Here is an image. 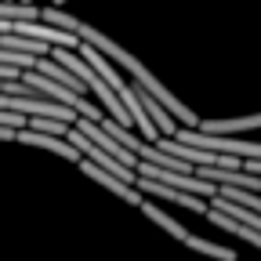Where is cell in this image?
Masks as SVG:
<instances>
[{
    "mask_svg": "<svg viewBox=\"0 0 261 261\" xmlns=\"http://www.w3.org/2000/svg\"><path fill=\"white\" fill-rule=\"evenodd\" d=\"M37 73L47 76V80H55V84H62V87H69V91H76V94H84V87H87L84 80H76V76L65 69V65H58L55 58H40V62H37Z\"/></svg>",
    "mask_w": 261,
    "mask_h": 261,
    "instance_id": "obj_6",
    "label": "cell"
},
{
    "mask_svg": "<svg viewBox=\"0 0 261 261\" xmlns=\"http://www.w3.org/2000/svg\"><path fill=\"white\" fill-rule=\"evenodd\" d=\"M40 8L37 4H11V0H0V22H37Z\"/></svg>",
    "mask_w": 261,
    "mask_h": 261,
    "instance_id": "obj_9",
    "label": "cell"
},
{
    "mask_svg": "<svg viewBox=\"0 0 261 261\" xmlns=\"http://www.w3.org/2000/svg\"><path fill=\"white\" fill-rule=\"evenodd\" d=\"M33 130H40V135H55V138H65L69 135V123H62V120H47V116H33L29 120Z\"/></svg>",
    "mask_w": 261,
    "mask_h": 261,
    "instance_id": "obj_10",
    "label": "cell"
},
{
    "mask_svg": "<svg viewBox=\"0 0 261 261\" xmlns=\"http://www.w3.org/2000/svg\"><path fill=\"white\" fill-rule=\"evenodd\" d=\"M185 247H189V250H196V254L218 257V261H236V257H240V254H236L232 247H218V243H211V240H203V236H192V232H189Z\"/></svg>",
    "mask_w": 261,
    "mask_h": 261,
    "instance_id": "obj_8",
    "label": "cell"
},
{
    "mask_svg": "<svg viewBox=\"0 0 261 261\" xmlns=\"http://www.w3.org/2000/svg\"><path fill=\"white\" fill-rule=\"evenodd\" d=\"M11 33H15V37H25V40H37V44H47V47H65V51L80 47L76 33H65V29L47 25V22H15Z\"/></svg>",
    "mask_w": 261,
    "mask_h": 261,
    "instance_id": "obj_2",
    "label": "cell"
},
{
    "mask_svg": "<svg viewBox=\"0 0 261 261\" xmlns=\"http://www.w3.org/2000/svg\"><path fill=\"white\" fill-rule=\"evenodd\" d=\"M138 192H145V196H160V200H171V203L189 207V211H196V214H207V211H211V203L203 200V196H189V192H181V189L160 185V181H149V178H138Z\"/></svg>",
    "mask_w": 261,
    "mask_h": 261,
    "instance_id": "obj_3",
    "label": "cell"
},
{
    "mask_svg": "<svg viewBox=\"0 0 261 261\" xmlns=\"http://www.w3.org/2000/svg\"><path fill=\"white\" fill-rule=\"evenodd\" d=\"M207 221L218 225L221 232H232V236H240V240L261 247V232H257V228H250V225H243V221H236V218H228V214H221V211H214V207L207 211Z\"/></svg>",
    "mask_w": 261,
    "mask_h": 261,
    "instance_id": "obj_5",
    "label": "cell"
},
{
    "mask_svg": "<svg viewBox=\"0 0 261 261\" xmlns=\"http://www.w3.org/2000/svg\"><path fill=\"white\" fill-rule=\"evenodd\" d=\"M240 171H247V174L261 178V160H243V167H240Z\"/></svg>",
    "mask_w": 261,
    "mask_h": 261,
    "instance_id": "obj_11",
    "label": "cell"
},
{
    "mask_svg": "<svg viewBox=\"0 0 261 261\" xmlns=\"http://www.w3.org/2000/svg\"><path fill=\"white\" fill-rule=\"evenodd\" d=\"M142 214H145V218H149V221H156V225H160V228H163V232H171V236H174V240H181V243H185V240H189V228H185V225H181V221H174V218H171V214H163V211H160V207H152V203H142Z\"/></svg>",
    "mask_w": 261,
    "mask_h": 261,
    "instance_id": "obj_7",
    "label": "cell"
},
{
    "mask_svg": "<svg viewBox=\"0 0 261 261\" xmlns=\"http://www.w3.org/2000/svg\"><path fill=\"white\" fill-rule=\"evenodd\" d=\"M11 4H18V0H11Z\"/></svg>",
    "mask_w": 261,
    "mask_h": 261,
    "instance_id": "obj_12",
    "label": "cell"
},
{
    "mask_svg": "<svg viewBox=\"0 0 261 261\" xmlns=\"http://www.w3.org/2000/svg\"><path fill=\"white\" fill-rule=\"evenodd\" d=\"M15 142H22V145H37V149H47V152H55V156H62V160H73V163H80V160H84L69 142H65V138L40 135V130H33V127H22L18 135H15Z\"/></svg>",
    "mask_w": 261,
    "mask_h": 261,
    "instance_id": "obj_4",
    "label": "cell"
},
{
    "mask_svg": "<svg viewBox=\"0 0 261 261\" xmlns=\"http://www.w3.org/2000/svg\"><path fill=\"white\" fill-rule=\"evenodd\" d=\"M73 127L80 130V135H84V138H91V142H94L98 149H102V152H109L113 160H120V163H123V167H127V171H135V174H138V163H142V160H138L135 152H130V149H127L123 142H116V138L109 135V130H102V127H98V123H91V120H84V116H80V120H76Z\"/></svg>",
    "mask_w": 261,
    "mask_h": 261,
    "instance_id": "obj_1",
    "label": "cell"
}]
</instances>
